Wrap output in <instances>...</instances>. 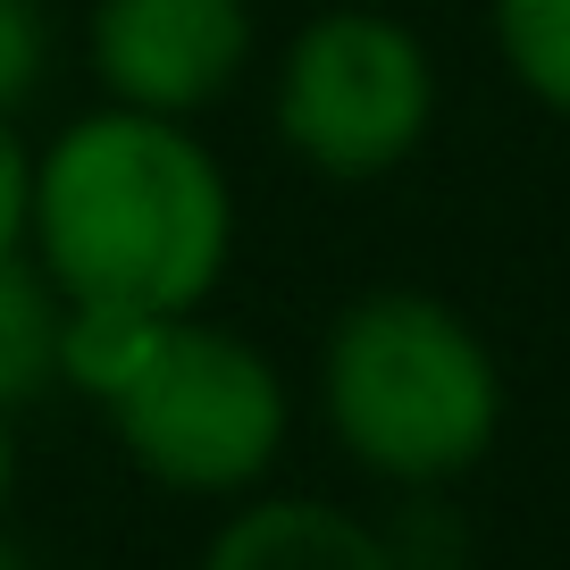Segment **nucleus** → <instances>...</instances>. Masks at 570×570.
<instances>
[{
    "mask_svg": "<svg viewBox=\"0 0 570 570\" xmlns=\"http://www.w3.org/2000/svg\"><path fill=\"white\" fill-rule=\"evenodd\" d=\"M26 261L59 303L177 320L210 303L235 261V185L185 118L101 101L35 151Z\"/></svg>",
    "mask_w": 570,
    "mask_h": 570,
    "instance_id": "f257e3e1",
    "label": "nucleus"
},
{
    "mask_svg": "<svg viewBox=\"0 0 570 570\" xmlns=\"http://www.w3.org/2000/svg\"><path fill=\"white\" fill-rule=\"evenodd\" d=\"M320 411L361 470L394 487H445L495 445L503 370L453 303L377 285L336 311L320 344Z\"/></svg>",
    "mask_w": 570,
    "mask_h": 570,
    "instance_id": "f03ea898",
    "label": "nucleus"
},
{
    "mask_svg": "<svg viewBox=\"0 0 570 570\" xmlns=\"http://www.w3.org/2000/svg\"><path fill=\"white\" fill-rule=\"evenodd\" d=\"M101 411L126 462L168 495H252L277 470L285 428H294V394L277 361L202 311H177Z\"/></svg>",
    "mask_w": 570,
    "mask_h": 570,
    "instance_id": "7ed1b4c3",
    "label": "nucleus"
},
{
    "mask_svg": "<svg viewBox=\"0 0 570 570\" xmlns=\"http://www.w3.org/2000/svg\"><path fill=\"white\" fill-rule=\"evenodd\" d=\"M268 126L311 177L377 185L436 126V59L386 9H320L277 51Z\"/></svg>",
    "mask_w": 570,
    "mask_h": 570,
    "instance_id": "20e7f679",
    "label": "nucleus"
},
{
    "mask_svg": "<svg viewBox=\"0 0 570 570\" xmlns=\"http://www.w3.org/2000/svg\"><path fill=\"white\" fill-rule=\"evenodd\" d=\"M261 51L252 0H92L85 9V68L101 101L142 118L202 126Z\"/></svg>",
    "mask_w": 570,
    "mask_h": 570,
    "instance_id": "39448f33",
    "label": "nucleus"
},
{
    "mask_svg": "<svg viewBox=\"0 0 570 570\" xmlns=\"http://www.w3.org/2000/svg\"><path fill=\"white\" fill-rule=\"evenodd\" d=\"M202 570H403V553L344 503L244 495V512L210 537Z\"/></svg>",
    "mask_w": 570,
    "mask_h": 570,
    "instance_id": "423d86ee",
    "label": "nucleus"
},
{
    "mask_svg": "<svg viewBox=\"0 0 570 570\" xmlns=\"http://www.w3.org/2000/svg\"><path fill=\"white\" fill-rule=\"evenodd\" d=\"M168 320L151 311H118V303H59V361H51V386H76L85 403H109L126 377L142 370L151 336Z\"/></svg>",
    "mask_w": 570,
    "mask_h": 570,
    "instance_id": "0eeeda50",
    "label": "nucleus"
},
{
    "mask_svg": "<svg viewBox=\"0 0 570 570\" xmlns=\"http://www.w3.org/2000/svg\"><path fill=\"white\" fill-rule=\"evenodd\" d=\"M59 361V294L35 261H0V411L51 386Z\"/></svg>",
    "mask_w": 570,
    "mask_h": 570,
    "instance_id": "6e6552de",
    "label": "nucleus"
},
{
    "mask_svg": "<svg viewBox=\"0 0 570 570\" xmlns=\"http://www.w3.org/2000/svg\"><path fill=\"white\" fill-rule=\"evenodd\" d=\"M495 51L537 109L570 118V0H495Z\"/></svg>",
    "mask_w": 570,
    "mask_h": 570,
    "instance_id": "1a4fd4ad",
    "label": "nucleus"
},
{
    "mask_svg": "<svg viewBox=\"0 0 570 570\" xmlns=\"http://www.w3.org/2000/svg\"><path fill=\"white\" fill-rule=\"evenodd\" d=\"M51 76V26L42 0H0V118H18Z\"/></svg>",
    "mask_w": 570,
    "mask_h": 570,
    "instance_id": "9d476101",
    "label": "nucleus"
},
{
    "mask_svg": "<svg viewBox=\"0 0 570 570\" xmlns=\"http://www.w3.org/2000/svg\"><path fill=\"white\" fill-rule=\"evenodd\" d=\"M26 227H35V142L18 118H0V261H26Z\"/></svg>",
    "mask_w": 570,
    "mask_h": 570,
    "instance_id": "9b49d317",
    "label": "nucleus"
},
{
    "mask_svg": "<svg viewBox=\"0 0 570 570\" xmlns=\"http://www.w3.org/2000/svg\"><path fill=\"white\" fill-rule=\"evenodd\" d=\"M9 479H18V436H9V411H0V512H9Z\"/></svg>",
    "mask_w": 570,
    "mask_h": 570,
    "instance_id": "f8f14e48",
    "label": "nucleus"
},
{
    "mask_svg": "<svg viewBox=\"0 0 570 570\" xmlns=\"http://www.w3.org/2000/svg\"><path fill=\"white\" fill-rule=\"evenodd\" d=\"M0 570H35V562H26V553H18V546H0Z\"/></svg>",
    "mask_w": 570,
    "mask_h": 570,
    "instance_id": "ddd939ff",
    "label": "nucleus"
}]
</instances>
